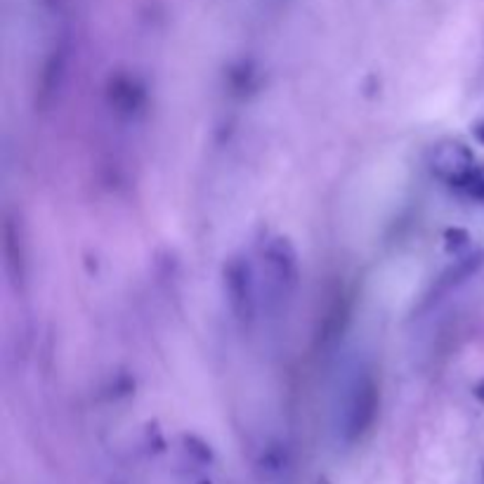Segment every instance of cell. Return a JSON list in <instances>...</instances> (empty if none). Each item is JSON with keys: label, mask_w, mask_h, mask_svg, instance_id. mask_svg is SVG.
Here are the masks:
<instances>
[{"label": "cell", "mask_w": 484, "mask_h": 484, "mask_svg": "<svg viewBox=\"0 0 484 484\" xmlns=\"http://www.w3.org/2000/svg\"><path fill=\"white\" fill-rule=\"evenodd\" d=\"M378 405H381V395H378L376 378L371 374H364L359 378L357 385L352 390L348 405V421H345V435L350 442L364 437L369 433V427L374 426L378 414Z\"/></svg>", "instance_id": "cell-1"}, {"label": "cell", "mask_w": 484, "mask_h": 484, "mask_svg": "<svg viewBox=\"0 0 484 484\" xmlns=\"http://www.w3.org/2000/svg\"><path fill=\"white\" fill-rule=\"evenodd\" d=\"M265 272H268L269 289L286 293L296 284V253L286 239H272L262 253Z\"/></svg>", "instance_id": "cell-2"}, {"label": "cell", "mask_w": 484, "mask_h": 484, "mask_svg": "<svg viewBox=\"0 0 484 484\" xmlns=\"http://www.w3.org/2000/svg\"><path fill=\"white\" fill-rule=\"evenodd\" d=\"M225 286H227V298L234 314L239 320H251L253 308H256V293H253L251 268L244 260H232L225 269Z\"/></svg>", "instance_id": "cell-3"}, {"label": "cell", "mask_w": 484, "mask_h": 484, "mask_svg": "<svg viewBox=\"0 0 484 484\" xmlns=\"http://www.w3.org/2000/svg\"><path fill=\"white\" fill-rule=\"evenodd\" d=\"M475 165L473 152L461 142H445L435 149L433 171L437 173L445 183L454 184L458 177L466 175Z\"/></svg>", "instance_id": "cell-4"}, {"label": "cell", "mask_w": 484, "mask_h": 484, "mask_svg": "<svg viewBox=\"0 0 484 484\" xmlns=\"http://www.w3.org/2000/svg\"><path fill=\"white\" fill-rule=\"evenodd\" d=\"M3 256H5V269L15 286H24L26 281V253H24V241L19 234L17 223L10 216L5 217L3 227Z\"/></svg>", "instance_id": "cell-5"}, {"label": "cell", "mask_w": 484, "mask_h": 484, "mask_svg": "<svg viewBox=\"0 0 484 484\" xmlns=\"http://www.w3.org/2000/svg\"><path fill=\"white\" fill-rule=\"evenodd\" d=\"M62 76H64V52L55 50L50 58H47V62L43 64V71H40L38 90H36V107L40 109L50 107L52 100H55V90H59V86H62Z\"/></svg>", "instance_id": "cell-6"}, {"label": "cell", "mask_w": 484, "mask_h": 484, "mask_svg": "<svg viewBox=\"0 0 484 484\" xmlns=\"http://www.w3.org/2000/svg\"><path fill=\"white\" fill-rule=\"evenodd\" d=\"M348 320V302H345V298H342V293L338 290L336 296H333V300H331L329 310H326V314L321 317V331H320V338L321 342L331 341V338H338L342 333V321Z\"/></svg>", "instance_id": "cell-7"}, {"label": "cell", "mask_w": 484, "mask_h": 484, "mask_svg": "<svg viewBox=\"0 0 484 484\" xmlns=\"http://www.w3.org/2000/svg\"><path fill=\"white\" fill-rule=\"evenodd\" d=\"M451 187L458 189V192H461L463 196H468V199L484 204V163L473 165V168H470L463 177H458Z\"/></svg>", "instance_id": "cell-8"}, {"label": "cell", "mask_w": 484, "mask_h": 484, "mask_svg": "<svg viewBox=\"0 0 484 484\" xmlns=\"http://www.w3.org/2000/svg\"><path fill=\"white\" fill-rule=\"evenodd\" d=\"M111 102H114L121 111H132L137 104L142 102V90H140L131 79H119L114 86H111Z\"/></svg>", "instance_id": "cell-9"}, {"label": "cell", "mask_w": 484, "mask_h": 484, "mask_svg": "<svg viewBox=\"0 0 484 484\" xmlns=\"http://www.w3.org/2000/svg\"><path fill=\"white\" fill-rule=\"evenodd\" d=\"M184 449L189 451L192 458H196L199 463H211L213 461V451L211 447L205 445L204 439H199L196 435H184Z\"/></svg>", "instance_id": "cell-10"}, {"label": "cell", "mask_w": 484, "mask_h": 484, "mask_svg": "<svg viewBox=\"0 0 484 484\" xmlns=\"http://www.w3.org/2000/svg\"><path fill=\"white\" fill-rule=\"evenodd\" d=\"M475 137H478V142L484 144V123H478V126H475Z\"/></svg>", "instance_id": "cell-11"}, {"label": "cell", "mask_w": 484, "mask_h": 484, "mask_svg": "<svg viewBox=\"0 0 484 484\" xmlns=\"http://www.w3.org/2000/svg\"><path fill=\"white\" fill-rule=\"evenodd\" d=\"M475 395H478V399H482V402H484V381L479 383L478 387H475Z\"/></svg>", "instance_id": "cell-12"}, {"label": "cell", "mask_w": 484, "mask_h": 484, "mask_svg": "<svg viewBox=\"0 0 484 484\" xmlns=\"http://www.w3.org/2000/svg\"><path fill=\"white\" fill-rule=\"evenodd\" d=\"M317 484H331V482H329V478H320L317 479Z\"/></svg>", "instance_id": "cell-13"}, {"label": "cell", "mask_w": 484, "mask_h": 484, "mask_svg": "<svg viewBox=\"0 0 484 484\" xmlns=\"http://www.w3.org/2000/svg\"><path fill=\"white\" fill-rule=\"evenodd\" d=\"M199 484H213V482H211V479H201Z\"/></svg>", "instance_id": "cell-14"}]
</instances>
